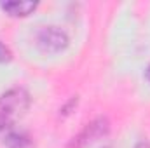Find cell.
<instances>
[{"label":"cell","mask_w":150,"mask_h":148,"mask_svg":"<svg viewBox=\"0 0 150 148\" xmlns=\"http://www.w3.org/2000/svg\"><path fill=\"white\" fill-rule=\"evenodd\" d=\"M30 106V94L23 87H14L0 96V131L14 125Z\"/></svg>","instance_id":"6da1fadb"},{"label":"cell","mask_w":150,"mask_h":148,"mask_svg":"<svg viewBox=\"0 0 150 148\" xmlns=\"http://www.w3.org/2000/svg\"><path fill=\"white\" fill-rule=\"evenodd\" d=\"M37 45L44 52H59L68 45V35L58 26H45L38 32Z\"/></svg>","instance_id":"7a4b0ae2"},{"label":"cell","mask_w":150,"mask_h":148,"mask_svg":"<svg viewBox=\"0 0 150 148\" xmlns=\"http://www.w3.org/2000/svg\"><path fill=\"white\" fill-rule=\"evenodd\" d=\"M107 131H108V122H107V118L100 117V118L93 120L91 124H87V125L82 129V132H80L77 138H74L72 147H74V148L86 147V145H89V143L96 141L98 138H101L103 134H107Z\"/></svg>","instance_id":"3957f363"},{"label":"cell","mask_w":150,"mask_h":148,"mask_svg":"<svg viewBox=\"0 0 150 148\" xmlns=\"http://www.w3.org/2000/svg\"><path fill=\"white\" fill-rule=\"evenodd\" d=\"M0 7L11 14V16H16V18H23V16H28L32 14L35 9H37V2H32V0H12V2H2Z\"/></svg>","instance_id":"277c9868"},{"label":"cell","mask_w":150,"mask_h":148,"mask_svg":"<svg viewBox=\"0 0 150 148\" xmlns=\"http://www.w3.org/2000/svg\"><path fill=\"white\" fill-rule=\"evenodd\" d=\"M11 58H12V54H11L9 47L0 42V63H7V61H11Z\"/></svg>","instance_id":"5b68a950"},{"label":"cell","mask_w":150,"mask_h":148,"mask_svg":"<svg viewBox=\"0 0 150 148\" xmlns=\"http://www.w3.org/2000/svg\"><path fill=\"white\" fill-rule=\"evenodd\" d=\"M136 148H150V143L149 141H140V143L136 145Z\"/></svg>","instance_id":"8992f818"},{"label":"cell","mask_w":150,"mask_h":148,"mask_svg":"<svg viewBox=\"0 0 150 148\" xmlns=\"http://www.w3.org/2000/svg\"><path fill=\"white\" fill-rule=\"evenodd\" d=\"M147 78L150 80V66H149V70H147Z\"/></svg>","instance_id":"52a82bcc"},{"label":"cell","mask_w":150,"mask_h":148,"mask_svg":"<svg viewBox=\"0 0 150 148\" xmlns=\"http://www.w3.org/2000/svg\"><path fill=\"white\" fill-rule=\"evenodd\" d=\"M103 148H110V147H103Z\"/></svg>","instance_id":"ba28073f"}]
</instances>
